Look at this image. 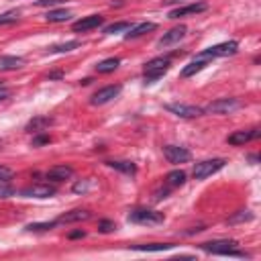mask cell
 I'll return each mask as SVG.
<instances>
[{
  "mask_svg": "<svg viewBox=\"0 0 261 261\" xmlns=\"http://www.w3.org/2000/svg\"><path fill=\"white\" fill-rule=\"evenodd\" d=\"M237 241L233 239H218V241H208V243H202L200 247L206 251V253H212V255H233V257H247V253L239 251L237 249Z\"/></svg>",
  "mask_w": 261,
  "mask_h": 261,
  "instance_id": "cell-1",
  "label": "cell"
},
{
  "mask_svg": "<svg viewBox=\"0 0 261 261\" xmlns=\"http://www.w3.org/2000/svg\"><path fill=\"white\" fill-rule=\"evenodd\" d=\"M128 220L137 222V224H161L166 220L164 212L149 210V208H135L128 212Z\"/></svg>",
  "mask_w": 261,
  "mask_h": 261,
  "instance_id": "cell-2",
  "label": "cell"
},
{
  "mask_svg": "<svg viewBox=\"0 0 261 261\" xmlns=\"http://www.w3.org/2000/svg\"><path fill=\"white\" fill-rule=\"evenodd\" d=\"M168 70H170V57H155V59H151V61L145 66V70H143L145 82L151 84V82L159 80Z\"/></svg>",
  "mask_w": 261,
  "mask_h": 261,
  "instance_id": "cell-3",
  "label": "cell"
},
{
  "mask_svg": "<svg viewBox=\"0 0 261 261\" xmlns=\"http://www.w3.org/2000/svg\"><path fill=\"white\" fill-rule=\"evenodd\" d=\"M224 159H220V157H216V159H204V161H200V164H196L194 166V178L196 180H204V178H208V176H212V174H216V172H220L222 168H224Z\"/></svg>",
  "mask_w": 261,
  "mask_h": 261,
  "instance_id": "cell-4",
  "label": "cell"
},
{
  "mask_svg": "<svg viewBox=\"0 0 261 261\" xmlns=\"http://www.w3.org/2000/svg\"><path fill=\"white\" fill-rule=\"evenodd\" d=\"M239 49V43L237 41H226V43H220V45H214V47H208L204 49L198 59H210V57H229V55H235Z\"/></svg>",
  "mask_w": 261,
  "mask_h": 261,
  "instance_id": "cell-5",
  "label": "cell"
},
{
  "mask_svg": "<svg viewBox=\"0 0 261 261\" xmlns=\"http://www.w3.org/2000/svg\"><path fill=\"white\" fill-rule=\"evenodd\" d=\"M237 108H241V102L237 98H220V100H214L208 106H204L202 112H206V114H229Z\"/></svg>",
  "mask_w": 261,
  "mask_h": 261,
  "instance_id": "cell-6",
  "label": "cell"
},
{
  "mask_svg": "<svg viewBox=\"0 0 261 261\" xmlns=\"http://www.w3.org/2000/svg\"><path fill=\"white\" fill-rule=\"evenodd\" d=\"M164 155L170 164H186L192 159V153L186 149V147H178V145H166L164 147Z\"/></svg>",
  "mask_w": 261,
  "mask_h": 261,
  "instance_id": "cell-7",
  "label": "cell"
},
{
  "mask_svg": "<svg viewBox=\"0 0 261 261\" xmlns=\"http://www.w3.org/2000/svg\"><path fill=\"white\" fill-rule=\"evenodd\" d=\"M120 90H122V86L120 84H116V86H106V88H102V90H98L94 96H92V104L94 106H102V104H106V102H110V100H114L118 94H120Z\"/></svg>",
  "mask_w": 261,
  "mask_h": 261,
  "instance_id": "cell-8",
  "label": "cell"
},
{
  "mask_svg": "<svg viewBox=\"0 0 261 261\" xmlns=\"http://www.w3.org/2000/svg\"><path fill=\"white\" fill-rule=\"evenodd\" d=\"M166 108H168L170 112H174L176 116H182V118H194V116L204 114L202 108L192 106V104H182V102H178V104H166Z\"/></svg>",
  "mask_w": 261,
  "mask_h": 261,
  "instance_id": "cell-9",
  "label": "cell"
},
{
  "mask_svg": "<svg viewBox=\"0 0 261 261\" xmlns=\"http://www.w3.org/2000/svg\"><path fill=\"white\" fill-rule=\"evenodd\" d=\"M53 194H55V186H49V184H35L21 192V196L25 198H51Z\"/></svg>",
  "mask_w": 261,
  "mask_h": 261,
  "instance_id": "cell-10",
  "label": "cell"
},
{
  "mask_svg": "<svg viewBox=\"0 0 261 261\" xmlns=\"http://www.w3.org/2000/svg\"><path fill=\"white\" fill-rule=\"evenodd\" d=\"M259 135H261V130L259 128H249V130H235L233 135H229V143L231 145H245V143H249V141H253V139H259Z\"/></svg>",
  "mask_w": 261,
  "mask_h": 261,
  "instance_id": "cell-11",
  "label": "cell"
},
{
  "mask_svg": "<svg viewBox=\"0 0 261 261\" xmlns=\"http://www.w3.org/2000/svg\"><path fill=\"white\" fill-rule=\"evenodd\" d=\"M102 23H104V17H100V15H90V17H84V19L76 21V23L72 25V29H74L76 33H84V31H90V29L100 27Z\"/></svg>",
  "mask_w": 261,
  "mask_h": 261,
  "instance_id": "cell-12",
  "label": "cell"
},
{
  "mask_svg": "<svg viewBox=\"0 0 261 261\" xmlns=\"http://www.w3.org/2000/svg\"><path fill=\"white\" fill-rule=\"evenodd\" d=\"M208 9L206 3H192V5H186V7H180L176 11L170 13V19H180V17H188V15H198V13H204Z\"/></svg>",
  "mask_w": 261,
  "mask_h": 261,
  "instance_id": "cell-13",
  "label": "cell"
},
{
  "mask_svg": "<svg viewBox=\"0 0 261 261\" xmlns=\"http://www.w3.org/2000/svg\"><path fill=\"white\" fill-rule=\"evenodd\" d=\"M186 33H188V29H186V25H180V27H174L172 31H168L161 39H159V47H170V45H174V43H178V41H182L184 37H186Z\"/></svg>",
  "mask_w": 261,
  "mask_h": 261,
  "instance_id": "cell-14",
  "label": "cell"
},
{
  "mask_svg": "<svg viewBox=\"0 0 261 261\" xmlns=\"http://www.w3.org/2000/svg\"><path fill=\"white\" fill-rule=\"evenodd\" d=\"M74 176V168L70 166H53L49 172H47V180L53 182V184H59V182H66Z\"/></svg>",
  "mask_w": 261,
  "mask_h": 261,
  "instance_id": "cell-15",
  "label": "cell"
},
{
  "mask_svg": "<svg viewBox=\"0 0 261 261\" xmlns=\"http://www.w3.org/2000/svg\"><path fill=\"white\" fill-rule=\"evenodd\" d=\"M90 216H92V214H90L88 210L76 208V210H70V212L61 214V216L57 218V222H61V224H68V222H82V220H88Z\"/></svg>",
  "mask_w": 261,
  "mask_h": 261,
  "instance_id": "cell-16",
  "label": "cell"
},
{
  "mask_svg": "<svg viewBox=\"0 0 261 261\" xmlns=\"http://www.w3.org/2000/svg\"><path fill=\"white\" fill-rule=\"evenodd\" d=\"M23 66H25L23 57H17V55H3V57H0V70H3V72L21 70Z\"/></svg>",
  "mask_w": 261,
  "mask_h": 261,
  "instance_id": "cell-17",
  "label": "cell"
},
{
  "mask_svg": "<svg viewBox=\"0 0 261 261\" xmlns=\"http://www.w3.org/2000/svg\"><path fill=\"white\" fill-rule=\"evenodd\" d=\"M206 66H208V59H194L192 63H188V66L182 70V78H192V76H196L198 72H202Z\"/></svg>",
  "mask_w": 261,
  "mask_h": 261,
  "instance_id": "cell-18",
  "label": "cell"
},
{
  "mask_svg": "<svg viewBox=\"0 0 261 261\" xmlns=\"http://www.w3.org/2000/svg\"><path fill=\"white\" fill-rule=\"evenodd\" d=\"M51 122H53V118H49V116H35V118L27 124V130H31V133H39V130L47 128Z\"/></svg>",
  "mask_w": 261,
  "mask_h": 261,
  "instance_id": "cell-19",
  "label": "cell"
},
{
  "mask_svg": "<svg viewBox=\"0 0 261 261\" xmlns=\"http://www.w3.org/2000/svg\"><path fill=\"white\" fill-rule=\"evenodd\" d=\"M153 29H155V23H141V25L130 29V33L124 35V39H137V37H141V35H145V33H149Z\"/></svg>",
  "mask_w": 261,
  "mask_h": 261,
  "instance_id": "cell-20",
  "label": "cell"
},
{
  "mask_svg": "<svg viewBox=\"0 0 261 261\" xmlns=\"http://www.w3.org/2000/svg\"><path fill=\"white\" fill-rule=\"evenodd\" d=\"M108 166L116 172H122V174H128V176H133L137 174V166L133 161H108Z\"/></svg>",
  "mask_w": 261,
  "mask_h": 261,
  "instance_id": "cell-21",
  "label": "cell"
},
{
  "mask_svg": "<svg viewBox=\"0 0 261 261\" xmlns=\"http://www.w3.org/2000/svg\"><path fill=\"white\" fill-rule=\"evenodd\" d=\"M118 66H120V59H118V57H108V59H104V61H100V63L96 66V72H98V74H110V72H114Z\"/></svg>",
  "mask_w": 261,
  "mask_h": 261,
  "instance_id": "cell-22",
  "label": "cell"
},
{
  "mask_svg": "<svg viewBox=\"0 0 261 261\" xmlns=\"http://www.w3.org/2000/svg\"><path fill=\"white\" fill-rule=\"evenodd\" d=\"M174 245L172 243H149V245H137L135 249L137 251H151V253H159V251H168V249H172Z\"/></svg>",
  "mask_w": 261,
  "mask_h": 261,
  "instance_id": "cell-23",
  "label": "cell"
},
{
  "mask_svg": "<svg viewBox=\"0 0 261 261\" xmlns=\"http://www.w3.org/2000/svg\"><path fill=\"white\" fill-rule=\"evenodd\" d=\"M70 17H72V13L66 11V9H61V11H49L45 19H47L49 23H63V21H68Z\"/></svg>",
  "mask_w": 261,
  "mask_h": 261,
  "instance_id": "cell-24",
  "label": "cell"
},
{
  "mask_svg": "<svg viewBox=\"0 0 261 261\" xmlns=\"http://www.w3.org/2000/svg\"><path fill=\"white\" fill-rule=\"evenodd\" d=\"M166 180H168V184H170V186H174V188H176V186H182V184L186 182V174H184L182 170H174V172H170V174H168V178H166Z\"/></svg>",
  "mask_w": 261,
  "mask_h": 261,
  "instance_id": "cell-25",
  "label": "cell"
},
{
  "mask_svg": "<svg viewBox=\"0 0 261 261\" xmlns=\"http://www.w3.org/2000/svg\"><path fill=\"white\" fill-rule=\"evenodd\" d=\"M80 47V41H68V43H61V45H53L47 49V53H66V51H72Z\"/></svg>",
  "mask_w": 261,
  "mask_h": 261,
  "instance_id": "cell-26",
  "label": "cell"
},
{
  "mask_svg": "<svg viewBox=\"0 0 261 261\" xmlns=\"http://www.w3.org/2000/svg\"><path fill=\"white\" fill-rule=\"evenodd\" d=\"M19 17H21L19 11H9V13H5V15H0V27H3V25H13V23H17Z\"/></svg>",
  "mask_w": 261,
  "mask_h": 261,
  "instance_id": "cell-27",
  "label": "cell"
},
{
  "mask_svg": "<svg viewBox=\"0 0 261 261\" xmlns=\"http://www.w3.org/2000/svg\"><path fill=\"white\" fill-rule=\"evenodd\" d=\"M128 27H130V25H128L126 21H120V23H112V25L104 27V33H106V35H114V33L124 31V29H128Z\"/></svg>",
  "mask_w": 261,
  "mask_h": 261,
  "instance_id": "cell-28",
  "label": "cell"
},
{
  "mask_svg": "<svg viewBox=\"0 0 261 261\" xmlns=\"http://www.w3.org/2000/svg\"><path fill=\"white\" fill-rule=\"evenodd\" d=\"M55 224H57V220H53V222H35V224H29L27 231H35V233H39V231H49V229H53Z\"/></svg>",
  "mask_w": 261,
  "mask_h": 261,
  "instance_id": "cell-29",
  "label": "cell"
},
{
  "mask_svg": "<svg viewBox=\"0 0 261 261\" xmlns=\"http://www.w3.org/2000/svg\"><path fill=\"white\" fill-rule=\"evenodd\" d=\"M251 218H253V214H251L249 210H241L239 214L231 216V218H229V222H241V220H251Z\"/></svg>",
  "mask_w": 261,
  "mask_h": 261,
  "instance_id": "cell-30",
  "label": "cell"
},
{
  "mask_svg": "<svg viewBox=\"0 0 261 261\" xmlns=\"http://www.w3.org/2000/svg\"><path fill=\"white\" fill-rule=\"evenodd\" d=\"M15 194V188L9 186L7 182H0V198H11Z\"/></svg>",
  "mask_w": 261,
  "mask_h": 261,
  "instance_id": "cell-31",
  "label": "cell"
},
{
  "mask_svg": "<svg viewBox=\"0 0 261 261\" xmlns=\"http://www.w3.org/2000/svg\"><path fill=\"white\" fill-rule=\"evenodd\" d=\"M98 229H100V233H112V231L116 229V224H114L112 220H100Z\"/></svg>",
  "mask_w": 261,
  "mask_h": 261,
  "instance_id": "cell-32",
  "label": "cell"
},
{
  "mask_svg": "<svg viewBox=\"0 0 261 261\" xmlns=\"http://www.w3.org/2000/svg\"><path fill=\"white\" fill-rule=\"evenodd\" d=\"M13 178V170L7 166H0V182H9Z\"/></svg>",
  "mask_w": 261,
  "mask_h": 261,
  "instance_id": "cell-33",
  "label": "cell"
},
{
  "mask_svg": "<svg viewBox=\"0 0 261 261\" xmlns=\"http://www.w3.org/2000/svg\"><path fill=\"white\" fill-rule=\"evenodd\" d=\"M76 194H84V192H88L90 190V184L88 182H78V184H74V188H72Z\"/></svg>",
  "mask_w": 261,
  "mask_h": 261,
  "instance_id": "cell-34",
  "label": "cell"
},
{
  "mask_svg": "<svg viewBox=\"0 0 261 261\" xmlns=\"http://www.w3.org/2000/svg\"><path fill=\"white\" fill-rule=\"evenodd\" d=\"M63 0H37V7H57Z\"/></svg>",
  "mask_w": 261,
  "mask_h": 261,
  "instance_id": "cell-35",
  "label": "cell"
},
{
  "mask_svg": "<svg viewBox=\"0 0 261 261\" xmlns=\"http://www.w3.org/2000/svg\"><path fill=\"white\" fill-rule=\"evenodd\" d=\"M45 143H49V137L47 135H41V137H35L33 139V147H39V145H45Z\"/></svg>",
  "mask_w": 261,
  "mask_h": 261,
  "instance_id": "cell-36",
  "label": "cell"
},
{
  "mask_svg": "<svg viewBox=\"0 0 261 261\" xmlns=\"http://www.w3.org/2000/svg\"><path fill=\"white\" fill-rule=\"evenodd\" d=\"M11 96V90L7 88V86H0V102H3V100H7Z\"/></svg>",
  "mask_w": 261,
  "mask_h": 261,
  "instance_id": "cell-37",
  "label": "cell"
},
{
  "mask_svg": "<svg viewBox=\"0 0 261 261\" xmlns=\"http://www.w3.org/2000/svg\"><path fill=\"white\" fill-rule=\"evenodd\" d=\"M80 237H86V233H84V231H74V233H70V239H80Z\"/></svg>",
  "mask_w": 261,
  "mask_h": 261,
  "instance_id": "cell-38",
  "label": "cell"
}]
</instances>
